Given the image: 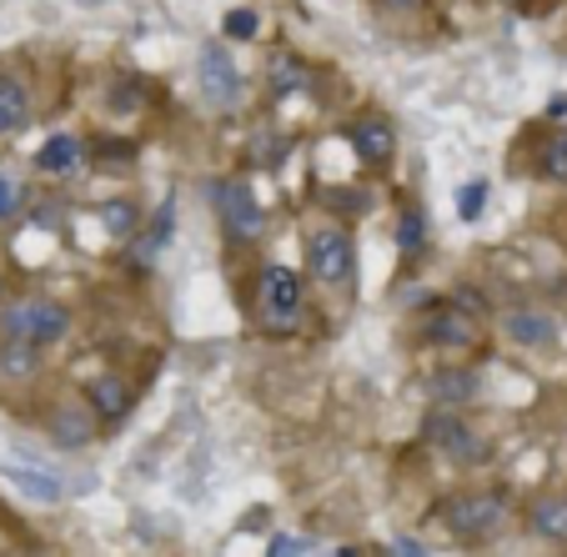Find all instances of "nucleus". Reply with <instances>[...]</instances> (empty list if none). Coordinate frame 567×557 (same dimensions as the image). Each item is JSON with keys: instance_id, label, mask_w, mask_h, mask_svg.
<instances>
[{"instance_id": "30", "label": "nucleus", "mask_w": 567, "mask_h": 557, "mask_svg": "<svg viewBox=\"0 0 567 557\" xmlns=\"http://www.w3.org/2000/svg\"><path fill=\"white\" fill-rule=\"evenodd\" d=\"M377 6H386V11H422L427 0H377Z\"/></svg>"}, {"instance_id": "17", "label": "nucleus", "mask_w": 567, "mask_h": 557, "mask_svg": "<svg viewBox=\"0 0 567 557\" xmlns=\"http://www.w3.org/2000/svg\"><path fill=\"white\" fill-rule=\"evenodd\" d=\"M533 527L553 543H567V497H537L533 503Z\"/></svg>"}, {"instance_id": "7", "label": "nucleus", "mask_w": 567, "mask_h": 557, "mask_svg": "<svg viewBox=\"0 0 567 557\" xmlns=\"http://www.w3.org/2000/svg\"><path fill=\"white\" fill-rule=\"evenodd\" d=\"M196 71H202V101L212 111H231L236 101H241V71H236V61L226 55V45H206Z\"/></svg>"}, {"instance_id": "21", "label": "nucleus", "mask_w": 567, "mask_h": 557, "mask_svg": "<svg viewBox=\"0 0 567 557\" xmlns=\"http://www.w3.org/2000/svg\"><path fill=\"white\" fill-rule=\"evenodd\" d=\"M21 202H25L21 176H16V172H0V221H11V216L21 212Z\"/></svg>"}, {"instance_id": "20", "label": "nucleus", "mask_w": 567, "mask_h": 557, "mask_svg": "<svg viewBox=\"0 0 567 557\" xmlns=\"http://www.w3.org/2000/svg\"><path fill=\"white\" fill-rule=\"evenodd\" d=\"M101 221H106L111 236H126V231H136V206L131 202H106L101 206Z\"/></svg>"}, {"instance_id": "1", "label": "nucleus", "mask_w": 567, "mask_h": 557, "mask_svg": "<svg viewBox=\"0 0 567 557\" xmlns=\"http://www.w3.org/2000/svg\"><path fill=\"white\" fill-rule=\"evenodd\" d=\"M0 332H6V342H21V347H55L65 342V332H71V311L61 307V301H45V297H21L11 301V307L0 311Z\"/></svg>"}, {"instance_id": "10", "label": "nucleus", "mask_w": 567, "mask_h": 557, "mask_svg": "<svg viewBox=\"0 0 567 557\" xmlns=\"http://www.w3.org/2000/svg\"><path fill=\"white\" fill-rule=\"evenodd\" d=\"M503 332H507V342L527 347V352H543V347L557 342V322L547 317V311H533V307L507 311V317H503Z\"/></svg>"}, {"instance_id": "19", "label": "nucleus", "mask_w": 567, "mask_h": 557, "mask_svg": "<svg viewBox=\"0 0 567 557\" xmlns=\"http://www.w3.org/2000/svg\"><path fill=\"white\" fill-rule=\"evenodd\" d=\"M422 241H427V216H422V212H408L402 221H396V247L408 251V257H417Z\"/></svg>"}, {"instance_id": "26", "label": "nucleus", "mask_w": 567, "mask_h": 557, "mask_svg": "<svg viewBox=\"0 0 567 557\" xmlns=\"http://www.w3.org/2000/svg\"><path fill=\"white\" fill-rule=\"evenodd\" d=\"M432 392L447 396V408H452L457 396H467V392H472V382H467V377H437V382H432Z\"/></svg>"}, {"instance_id": "29", "label": "nucleus", "mask_w": 567, "mask_h": 557, "mask_svg": "<svg viewBox=\"0 0 567 557\" xmlns=\"http://www.w3.org/2000/svg\"><path fill=\"white\" fill-rule=\"evenodd\" d=\"M301 553H307V543H301V537H277L267 557H301Z\"/></svg>"}, {"instance_id": "18", "label": "nucleus", "mask_w": 567, "mask_h": 557, "mask_svg": "<svg viewBox=\"0 0 567 557\" xmlns=\"http://www.w3.org/2000/svg\"><path fill=\"white\" fill-rule=\"evenodd\" d=\"M35 372V347H21V342H6L0 347V377H31Z\"/></svg>"}, {"instance_id": "25", "label": "nucleus", "mask_w": 567, "mask_h": 557, "mask_svg": "<svg viewBox=\"0 0 567 557\" xmlns=\"http://www.w3.org/2000/svg\"><path fill=\"white\" fill-rule=\"evenodd\" d=\"M482 202H487V182H467V186H462V196H457V216H462V221H477Z\"/></svg>"}, {"instance_id": "15", "label": "nucleus", "mask_w": 567, "mask_h": 557, "mask_svg": "<svg viewBox=\"0 0 567 557\" xmlns=\"http://www.w3.org/2000/svg\"><path fill=\"white\" fill-rule=\"evenodd\" d=\"M25 121H31V96H25V86L16 75H0V136L21 131Z\"/></svg>"}, {"instance_id": "12", "label": "nucleus", "mask_w": 567, "mask_h": 557, "mask_svg": "<svg viewBox=\"0 0 567 557\" xmlns=\"http://www.w3.org/2000/svg\"><path fill=\"white\" fill-rule=\"evenodd\" d=\"M422 332H427L432 347H472L477 342V327H472L457 307H437L427 322H422Z\"/></svg>"}, {"instance_id": "11", "label": "nucleus", "mask_w": 567, "mask_h": 557, "mask_svg": "<svg viewBox=\"0 0 567 557\" xmlns=\"http://www.w3.org/2000/svg\"><path fill=\"white\" fill-rule=\"evenodd\" d=\"M347 141H352V151L362 156L367 166H386L396 156V136L386 121H357V126H347Z\"/></svg>"}, {"instance_id": "2", "label": "nucleus", "mask_w": 567, "mask_h": 557, "mask_svg": "<svg viewBox=\"0 0 567 557\" xmlns=\"http://www.w3.org/2000/svg\"><path fill=\"white\" fill-rule=\"evenodd\" d=\"M212 202L231 241H257L267 231V212H261V202L251 196L247 182H212Z\"/></svg>"}, {"instance_id": "28", "label": "nucleus", "mask_w": 567, "mask_h": 557, "mask_svg": "<svg viewBox=\"0 0 567 557\" xmlns=\"http://www.w3.org/2000/svg\"><path fill=\"white\" fill-rule=\"evenodd\" d=\"M392 557H427V547L417 543V537H392V547H386Z\"/></svg>"}, {"instance_id": "3", "label": "nucleus", "mask_w": 567, "mask_h": 557, "mask_svg": "<svg viewBox=\"0 0 567 557\" xmlns=\"http://www.w3.org/2000/svg\"><path fill=\"white\" fill-rule=\"evenodd\" d=\"M357 267V251H352V236L342 226H321V231L307 236V271L321 281V287H342L352 281Z\"/></svg>"}, {"instance_id": "14", "label": "nucleus", "mask_w": 567, "mask_h": 557, "mask_svg": "<svg viewBox=\"0 0 567 557\" xmlns=\"http://www.w3.org/2000/svg\"><path fill=\"white\" fill-rule=\"evenodd\" d=\"M35 166H41L45 176H71L75 166H81V141L75 136H45V146L35 151Z\"/></svg>"}, {"instance_id": "22", "label": "nucleus", "mask_w": 567, "mask_h": 557, "mask_svg": "<svg viewBox=\"0 0 567 557\" xmlns=\"http://www.w3.org/2000/svg\"><path fill=\"white\" fill-rule=\"evenodd\" d=\"M543 172L553 176V182H567V131H557V136L547 141V151H543Z\"/></svg>"}, {"instance_id": "4", "label": "nucleus", "mask_w": 567, "mask_h": 557, "mask_svg": "<svg viewBox=\"0 0 567 557\" xmlns=\"http://www.w3.org/2000/svg\"><path fill=\"white\" fill-rule=\"evenodd\" d=\"M257 307L271 332H287L301 317V277L291 267H267L257 281Z\"/></svg>"}, {"instance_id": "24", "label": "nucleus", "mask_w": 567, "mask_h": 557, "mask_svg": "<svg viewBox=\"0 0 567 557\" xmlns=\"http://www.w3.org/2000/svg\"><path fill=\"white\" fill-rule=\"evenodd\" d=\"M297 86H301V65L287 61V55H277V61H271V91L287 96V91H297Z\"/></svg>"}, {"instance_id": "9", "label": "nucleus", "mask_w": 567, "mask_h": 557, "mask_svg": "<svg viewBox=\"0 0 567 557\" xmlns=\"http://www.w3.org/2000/svg\"><path fill=\"white\" fill-rule=\"evenodd\" d=\"M51 437H55V447H65V452H81V447H91V437H96V422H91V408L86 402H55L51 408Z\"/></svg>"}, {"instance_id": "16", "label": "nucleus", "mask_w": 567, "mask_h": 557, "mask_svg": "<svg viewBox=\"0 0 567 557\" xmlns=\"http://www.w3.org/2000/svg\"><path fill=\"white\" fill-rule=\"evenodd\" d=\"M91 408L101 412V417H126L131 412V392L121 377H101V382H91Z\"/></svg>"}, {"instance_id": "27", "label": "nucleus", "mask_w": 567, "mask_h": 557, "mask_svg": "<svg viewBox=\"0 0 567 557\" xmlns=\"http://www.w3.org/2000/svg\"><path fill=\"white\" fill-rule=\"evenodd\" d=\"M332 202H342V212H367V206H372L367 202V192H347V186H337Z\"/></svg>"}, {"instance_id": "13", "label": "nucleus", "mask_w": 567, "mask_h": 557, "mask_svg": "<svg viewBox=\"0 0 567 557\" xmlns=\"http://www.w3.org/2000/svg\"><path fill=\"white\" fill-rule=\"evenodd\" d=\"M172 226H176V212H172V202H166V206H161V212L146 221V231L131 241V257H136L141 267H151V261L161 257V247L172 241Z\"/></svg>"}, {"instance_id": "8", "label": "nucleus", "mask_w": 567, "mask_h": 557, "mask_svg": "<svg viewBox=\"0 0 567 557\" xmlns=\"http://www.w3.org/2000/svg\"><path fill=\"white\" fill-rule=\"evenodd\" d=\"M0 477H6V487H16L25 503H41V507L65 503V493H71L61 472L31 467V462H6V457H0Z\"/></svg>"}, {"instance_id": "23", "label": "nucleus", "mask_w": 567, "mask_h": 557, "mask_svg": "<svg viewBox=\"0 0 567 557\" xmlns=\"http://www.w3.org/2000/svg\"><path fill=\"white\" fill-rule=\"evenodd\" d=\"M221 31L231 35V41H251V35L261 31V16H257V11H226Z\"/></svg>"}, {"instance_id": "5", "label": "nucleus", "mask_w": 567, "mask_h": 557, "mask_svg": "<svg viewBox=\"0 0 567 557\" xmlns=\"http://www.w3.org/2000/svg\"><path fill=\"white\" fill-rule=\"evenodd\" d=\"M442 523L457 537H493L507 523V503L503 493H462L442 507Z\"/></svg>"}, {"instance_id": "6", "label": "nucleus", "mask_w": 567, "mask_h": 557, "mask_svg": "<svg viewBox=\"0 0 567 557\" xmlns=\"http://www.w3.org/2000/svg\"><path fill=\"white\" fill-rule=\"evenodd\" d=\"M427 442L442 452L447 462H457V467H477L482 457H487V442L477 437V432L467 427V422L457 417V412H447V408H437L427 417Z\"/></svg>"}]
</instances>
